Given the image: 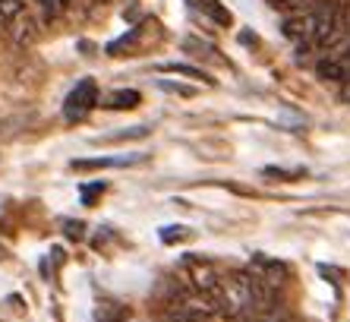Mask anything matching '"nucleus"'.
<instances>
[{"instance_id":"nucleus-16","label":"nucleus","mask_w":350,"mask_h":322,"mask_svg":"<svg viewBox=\"0 0 350 322\" xmlns=\"http://www.w3.org/2000/svg\"><path fill=\"white\" fill-rule=\"evenodd\" d=\"M66 237H70V240H82V237H85V225H82V221H66Z\"/></svg>"},{"instance_id":"nucleus-10","label":"nucleus","mask_w":350,"mask_h":322,"mask_svg":"<svg viewBox=\"0 0 350 322\" xmlns=\"http://www.w3.org/2000/svg\"><path fill=\"white\" fill-rule=\"evenodd\" d=\"M161 73H177V76H189V79H199L205 86H215V79L208 73L199 70V66H189V64H161Z\"/></svg>"},{"instance_id":"nucleus-15","label":"nucleus","mask_w":350,"mask_h":322,"mask_svg":"<svg viewBox=\"0 0 350 322\" xmlns=\"http://www.w3.org/2000/svg\"><path fill=\"white\" fill-rule=\"evenodd\" d=\"M262 177H278V180H293V177H303V171H284V168H262Z\"/></svg>"},{"instance_id":"nucleus-7","label":"nucleus","mask_w":350,"mask_h":322,"mask_svg":"<svg viewBox=\"0 0 350 322\" xmlns=\"http://www.w3.org/2000/svg\"><path fill=\"white\" fill-rule=\"evenodd\" d=\"M95 319L98 322H130V310L123 304H117V300H98Z\"/></svg>"},{"instance_id":"nucleus-5","label":"nucleus","mask_w":350,"mask_h":322,"mask_svg":"<svg viewBox=\"0 0 350 322\" xmlns=\"http://www.w3.org/2000/svg\"><path fill=\"white\" fill-rule=\"evenodd\" d=\"M284 38L297 41L300 48H312V13L310 7L303 13H293L291 19H284Z\"/></svg>"},{"instance_id":"nucleus-4","label":"nucleus","mask_w":350,"mask_h":322,"mask_svg":"<svg viewBox=\"0 0 350 322\" xmlns=\"http://www.w3.org/2000/svg\"><path fill=\"white\" fill-rule=\"evenodd\" d=\"M98 105V82L95 79H82L64 101V117L66 121H82L92 108Z\"/></svg>"},{"instance_id":"nucleus-2","label":"nucleus","mask_w":350,"mask_h":322,"mask_svg":"<svg viewBox=\"0 0 350 322\" xmlns=\"http://www.w3.org/2000/svg\"><path fill=\"white\" fill-rule=\"evenodd\" d=\"M180 275H183V282H187V288L193 290V294H199V297H212L215 288H218L221 282V269L215 266L212 259L205 256H196V253H189V256H183V262H180Z\"/></svg>"},{"instance_id":"nucleus-6","label":"nucleus","mask_w":350,"mask_h":322,"mask_svg":"<svg viewBox=\"0 0 350 322\" xmlns=\"http://www.w3.org/2000/svg\"><path fill=\"white\" fill-rule=\"evenodd\" d=\"M243 322H287V306L281 304L278 294H271V297L259 300V304L246 313Z\"/></svg>"},{"instance_id":"nucleus-14","label":"nucleus","mask_w":350,"mask_h":322,"mask_svg":"<svg viewBox=\"0 0 350 322\" xmlns=\"http://www.w3.org/2000/svg\"><path fill=\"white\" fill-rule=\"evenodd\" d=\"M105 193V184L101 180H95V184H85L82 186V206H95V199Z\"/></svg>"},{"instance_id":"nucleus-9","label":"nucleus","mask_w":350,"mask_h":322,"mask_svg":"<svg viewBox=\"0 0 350 322\" xmlns=\"http://www.w3.org/2000/svg\"><path fill=\"white\" fill-rule=\"evenodd\" d=\"M139 101H142V95L136 89H117L107 95L105 108H111V111H133V108H139Z\"/></svg>"},{"instance_id":"nucleus-3","label":"nucleus","mask_w":350,"mask_h":322,"mask_svg":"<svg viewBox=\"0 0 350 322\" xmlns=\"http://www.w3.org/2000/svg\"><path fill=\"white\" fill-rule=\"evenodd\" d=\"M246 272L253 275V278L265 290H271V294H278V290L284 288L287 278H291V269H287V262H281V259H271V256H262V253H256V256L250 259V269H246Z\"/></svg>"},{"instance_id":"nucleus-12","label":"nucleus","mask_w":350,"mask_h":322,"mask_svg":"<svg viewBox=\"0 0 350 322\" xmlns=\"http://www.w3.org/2000/svg\"><path fill=\"white\" fill-rule=\"evenodd\" d=\"M189 237H193V231H189V227H183V225L161 227V240L164 243H183V240H189Z\"/></svg>"},{"instance_id":"nucleus-13","label":"nucleus","mask_w":350,"mask_h":322,"mask_svg":"<svg viewBox=\"0 0 350 322\" xmlns=\"http://www.w3.org/2000/svg\"><path fill=\"white\" fill-rule=\"evenodd\" d=\"M148 136V127H133V129H123V133H114V136H105L98 143H123V139H146Z\"/></svg>"},{"instance_id":"nucleus-11","label":"nucleus","mask_w":350,"mask_h":322,"mask_svg":"<svg viewBox=\"0 0 350 322\" xmlns=\"http://www.w3.org/2000/svg\"><path fill=\"white\" fill-rule=\"evenodd\" d=\"M101 168H117V158H76V161H70V171H101Z\"/></svg>"},{"instance_id":"nucleus-17","label":"nucleus","mask_w":350,"mask_h":322,"mask_svg":"<svg viewBox=\"0 0 350 322\" xmlns=\"http://www.w3.org/2000/svg\"><path fill=\"white\" fill-rule=\"evenodd\" d=\"M161 89L177 92V95H193V89H187V86H174V82H161Z\"/></svg>"},{"instance_id":"nucleus-8","label":"nucleus","mask_w":350,"mask_h":322,"mask_svg":"<svg viewBox=\"0 0 350 322\" xmlns=\"http://www.w3.org/2000/svg\"><path fill=\"white\" fill-rule=\"evenodd\" d=\"M189 7L199 10V13H205V16L215 19L218 25H230V13L221 0H189Z\"/></svg>"},{"instance_id":"nucleus-1","label":"nucleus","mask_w":350,"mask_h":322,"mask_svg":"<svg viewBox=\"0 0 350 322\" xmlns=\"http://www.w3.org/2000/svg\"><path fill=\"white\" fill-rule=\"evenodd\" d=\"M265 297H271V290L262 288L250 272H224L208 304L224 319H246V313Z\"/></svg>"}]
</instances>
